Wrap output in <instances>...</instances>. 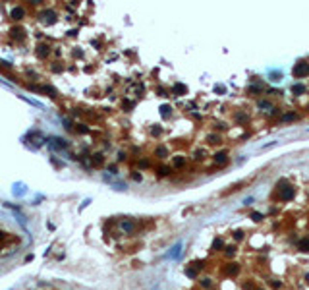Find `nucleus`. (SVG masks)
Returning a JSON list of instances; mask_svg holds the SVG:
<instances>
[{
	"label": "nucleus",
	"instance_id": "obj_21",
	"mask_svg": "<svg viewBox=\"0 0 309 290\" xmlns=\"http://www.w3.org/2000/svg\"><path fill=\"white\" fill-rule=\"evenodd\" d=\"M300 247H301V251H309V240H307V238L301 240V242H300Z\"/></svg>",
	"mask_w": 309,
	"mask_h": 290
},
{
	"label": "nucleus",
	"instance_id": "obj_35",
	"mask_svg": "<svg viewBox=\"0 0 309 290\" xmlns=\"http://www.w3.org/2000/svg\"><path fill=\"white\" fill-rule=\"evenodd\" d=\"M0 250H2V247H0Z\"/></svg>",
	"mask_w": 309,
	"mask_h": 290
},
{
	"label": "nucleus",
	"instance_id": "obj_4",
	"mask_svg": "<svg viewBox=\"0 0 309 290\" xmlns=\"http://www.w3.org/2000/svg\"><path fill=\"white\" fill-rule=\"evenodd\" d=\"M118 226H120V230L126 232V234H133L135 232V223L133 220H120Z\"/></svg>",
	"mask_w": 309,
	"mask_h": 290
},
{
	"label": "nucleus",
	"instance_id": "obj_23",
	"mask_svg": "<svg viewBox=\"0 0 309 290\" xmlns=\"http://www.w3.org/2000/svg\"><path fill=\"white\" fill-rule=\"evenodd\" d=\"M201 286H203V288H211V286H213V281H211V278H203V281H201Z\"/></svg>",
	"mask_w": 309,
	"mask_h": 290
},
{
	"label": "nucleus",
	"instance_id": "obj_34",
	"mask_svg": "<svg viewBox=\"0 0 309 290\" xmlns=\"http://www.w3.org/2000/svg\"><path fill=\"white\" fill-rule=\"evenodd\" d=\"M251 217H253V220H261V215H259V213H253Z\"/></svg>",
	"mask_w": 309,
	"mask_h": 290
},
{
	"label": "nucleus",
	"instance_id": "obj_22",
	"mask_svg": "<svg viewBox=\"0 0 309 290\" xmlns=\"http://www.w3.org/2000/svg\"><path fill=\"white\" fill-rule=\"evenodd\" d=\"M292 91L300 95V93H303V91H305V87H303V85H300V83H297V85H292Z\"/></svg>",
	"mask_w": 309,
	"mask_h": 290
},
{
	"label": "nucleus",
	"instance_id": "obj_8",
	"mask_svg": "<svg viewBox=\"0 0 309 290\" xmlns=\"http://www.w3.org/2000/svg\"><path fill=\"white\" fill-rule=\"evenodd\" d=\"M172 174V168L170 166H166V165H160V166H156V176H170Z\"/></svg>",
	"mask_w": 309,
	"mask_h": 290
},
{
	"label": "nucleus",
	"instance_id": "obj_15",
	"mask_svg": "<svg viewBox=\"0 0 309 290\" xmlns=\"http://www.w3.org/2000/svg\"><path fill=\"white\" fill-rule=\"evenodd\" d=\"M186 275L190 277V278H195V277H197V269H195V267H187V269H186Z\"/></svg>",
	"mask_w": 309,
	"mask_h": 290
},
{
	"label": "nucleus",
	"instance_id": "obj_12",
	"mask_svg": "<svg viewBox=\"0 0 309 290\" xmlns=\"http://www.w3.org/2000/svg\"><path fill=\"white\" fill-rule=\"evenodd\" d=\"M102 162H104V155H102V153H95L93 159H91V165L99 166V165H102Z\"/></svg>",
	"mask_w": 309,
	"mask_h": 290
},
{
	"label": "nucleus",
	"instance_id": "obj_13",
	"mask_svg": "<svg viewBox=\"0 0 309 290\" xmlns=\"http://www.w3.org/2000/svg\"><path fill=\"white\" fill-rule=\"evenodd\" d=\"M224 271H226V275H236V273L240 271V267L236 265V263H230V265H228L226 269H224Z\"/></svg>",
	"mask_w": 309,
	"mask_h": 290
},
{
	"label": "nucleus",
	"instance_id": "obj_26",
	"mask_svg": "<svg viewBox=\"0 0 309 290\" xmlns=\"http://www.w3.org/2000/svg\"><path fill=\"white\" fill-rule=\"evenodd\" d=\"M116 161H120V162L126 161V153H124V151H118V153H116Z\"/></svg>",
	"mask_w": 309,
	"mask_h": 290
},
{
	"label": "nucleus",
	"instance_id": "obj_27",
	"mask_svg": "<svg viewBox=\"0 0 309 290\" xmlns=\"http://www.w3.org/2000/svg\"><path fill=\"white\" fill-rule=\"evenodd\" d=\"M174 91H176V93H186V87L178 83V85H174Z\"/></svg>",
	"mask_w": 309,
	"mask_h": 290
},
{
	"label": "nucleus",
	"instance_id": "obj_32",
	"mask_svg": "<svg viewBox=\"0 0 309 290\" xmlns=\"http://www.w3.org/2000/svg\"><path fill=\"white\" fill-rule=\"evenodd\" d=\"M108 170H110L112 174H116V170H118V168H116V165H110V166H108Z\"/></svg>",
	"mask_w": 309,
	"mask_h": 290
},
{
	"label": "nucleus",
	"instance_id": "obj_7",
	"mask_svg": "<svg viewBox=\"0 0 309 290\" xmlns=\"http://www.w3.org/2000/svg\"><path fill=\"white\" fill-rule=\"evenodd\" d=\"M66 147H68V141H64L62 138H54V139H52V149L60 151V149H66Z\"/></svg>",
	"mask_w": 309,
	"mask_h": 290
},
{
	"label": "nucleus",
	"instance_id": "obj_10",
	"mask_svg": "<svg viewBox=\"0 0 309 290\" xmlns=\"http://www.w3.org/2000/svg\"><path fill=\"white\" fill-rule=\"evenodd\" d=\"M228 161V153L226 151H220L214 155V162H218V165H224V162Z\"/></svg>",
	"mask_w": 309,
	"mask_h": 290
},
{
	"label": "nucleus",
	"instance_id": "obj_2",
	"mask_svg": "<svg viewBox=\"0 0 309 290\" xmlns=\"http://www.w3.org/2000/svg\"><path fill=\"white\" fill-rule=\"evenodd\" d=\"M39 15H41V22L46 23V25L56 22V12L54 10H43V12H39Z\"/></svg>",
	"mask_w": 309,
	"mask_h": 290
},
{
	"label": "nucleus",
	"instance_id": "obj_14",
	"mask_svg": "<svg viewBox=\"0 0 309 290\" xmlns=\"http://www.w3.org/2000/svg\"><path fill=\"white\" fill-rule=\"evenodd\" d=\"M174 166H176V168L186 166V159H184V157H174Z\"/></svg>",
	"mask_w": 309,
	"mask_h": 290
},
{
	"label": "nucleus",
	"instance_id": "obj_17",
	"mask_svg": "<svg viewBox=\"0 0 309 290\" xmlns=\"http://www.w3.org/2000/svg\"><path fill=\"white\" fill-rule=\"evenodd\" d=\"M133 107H135L133 101H122V108H124V110H132Z\"/></svg>",
	"mask_w": 309,
	"mask_h": 290
},
{
	"label": "nucleus",
	"instance_id": "obj_24",
	"mask_svg": "<svg viewBox=\"0 0 309 290\" xmlns=\"http://www.w3.org/2000/svg\"><path fill=\"white\" fill-rule=\"evenodd\" d=\"M137 165L141 166V168H147V166H151V161H147V159H141Z\"/></svg>",
	"mask_w": 309,
	"mask_h": 290
},
{
	"label": "nucleus",
	"instance_id": "obj_9",
	"mask_svg": "<svg viewBox=\"0 0 309 290\" xmlns=\"http://www.w3.org/2000/svg\"><path fill=\"white\" fill-rule=\"evenodd\" d=\"M155 157H156V159H164V157H168V149H166L164 145H159L155 149Z\"/></svg>",
	"mask_w": 309,
	"mask_h": 290
},
{
	"label": "nucleus",
	"instance_id": "obj_33",
	"mask_svg": "<svg viewBox=\"0 0 309 290\" xmlns=\"http://www.w3.org/2000/svg\"><path fill=\"white\" fill-rule=\"evenodd\" d=\"M0 66L2 68H12V64H8V62H4V60H0Z\"/></svg>",
	"mask_w": 309,
	"mask_h": 290
},
{
	"label": "nucleus",
	"instance_id": "obj_5",
	"mask_svg": "<svg viewBox=\"0 0 309 290\" xmlns=\"http://www.w3.org/2000/svg\"><path fill=\"white\" fill-rule=\"evenodd\" d=\"M50 45H46V43H39L37 45V56L39 58H49V54H50Z\"/></svg>",
	"mask_w": 309,
	"mask_h": 290
},
{
	"label": "nucleus",
	"instance_id": "obj_19",
	"mask_svg": "<svg viewBox=\"0 0 309 290\" xmlns=\"http://www.w3.org/2000/svg\"><path fill=\"white\" fill-rule=\"evenodd\" d=\"M50 68H52V72H62V70H64V66H62V62H54V64H52Z\"/></svg>",
	"mask_w": 309,
	"mask_h": 290
},
{
	"label": "nucleus",
	"instance_id": "obj_29",
	"mask_svg": "<svg viewBox=\"0 0 309 290\" xmlns=\"http://www.w3.org/2000/svg\"><path fill=\"white\" fill-rule=\"evenodd\" d=\"M162 134V128H153L151 130V135H160Z\"/></svg>",
	"mask_w": 309,
	"mask_h": 290
},
{
	"label": "nucleus",
	"instance_id": "obj_11",
	"mask_svg": "<svg viewBox=\"0 0 309 290\" xmlns=\"http://www.w3.org/2000/svg\"><path fill=\"white\" fill-rule=\"evenodd\" d=\"M292 197H294V188H290V186H288V188L284 189V192L280 193V199H284V201H288V199H292Z\"/></svg>",
	"mask_w": 309,
	"mask_h": 290
},
{
	"label": "nucleus",
	"instance_id": "obj_31",
	"mask_svg": "<svg viewBox=\"0 0 309 290\" xmlns=\"http://www.w3.org/2000/svg\"><path fill=\"white\" fill-rule=\"evenodd\" d=\"M6 238H8V234H6V232H4V230H0V242H4Z\"/></svg>",
	"mask_w": 309,
	"mask_h": 290
},
{
	"label": "nucleus",
	"instance_id": "obj_28",
	"mask_svg": "<svg viewBox=\"0 0 309 290\" xmlns=\"http://www.w3.org/2000/svg\"><path fill=\"white\" fill-rule=\"evenodd\" d=\"M132 180H135V182H141V174H139V172H132Z\"/></svg>",
	"mask_w": 309,
	"mask_h": 290
},
{
	"label": "nucleus",
	"instance_id": "obj_6",
	"mask_svg": "<svg viewBox=\"0 0 309 290\" xmlns=\"http://www.w3.org/2000/svg\"><path fill=\"white\" fill-rule=\"evenodd\" d=\"M10 37L15 39V41H23L25 39V31L22 27H12V29H10Z\"/></svg>",
	"mask_w": 309,
	"mask_h": 290
},
{
	"label": "nucleus",
	"instance_id": "obj_18",
	"mask_svg": "<svg viewBox=\"0 0 309 290\" xmlns=\"http://www.w3.org/2000/svg\"><path fill=\"white\" fill-rule=\"evenodd\" d=\"M160 114L164 116V118H168V116L172 114V108L170 107H160Z\"/></svg>",
	"mask_w": 309,
	"mask_h": 290
},
{
	"label": "nucleus",
	"instance_id": "obj_3",
	"mask_svg": "<svg viewBox=\"0 0 309 290\" xmlns=\"http://www.w3.org/2000/svg\"><path fill=\"white\" fill-rule=\"evenodd\" d=\"M309 73V64L307 62H300L297 66H294V76L296 77H303Z\"/></svg>",
	"mask_w": 309,
	"mask_h": 290
},
{
	"label": "nucleus",
	"instance_id": "obj_16",
	"mask_svg": "<svg viewBox=\"0 0 309 290\" xmlns=\"http://www.w3.org/2000/svg\"><path fill=\"white\" fill-rule=\"evenodd\" d=\"M74 131H77V134H87L89 128H87V126H83V124H77V128L74 126Z\"/></svg>",
	"mask_w": 309,
	"mask_h": 290
},
{
	"label": "nucleus",
	"instance_id": "obj_20",
	"mask_svg": "<svg viewBox=\"0 0 309 290\" xmlns=\"http://www.w3.org/2000/svg\"><path fill=\"white\" fill-rule=\"evenodd\" d=\"M220 247H222V240H220V238H217V240L213 242V250H214V251H218Z\"/></svg>",
	"mask_w": 309,
	"mask_h": 290
},
{
	"label": "nucleus",
	"instance_id": "obj_25",
	"mask_svg": "<svg viewBox=\"0 0 309 290\" xmlns=\"http://www.w3.org/2000/svg\"><path fill=\"white\" fill-rule=\"evenodd\" d=\"M207 141H209V143H218V141H220V138H218V135H209Z\"/></svg>",
	"mask_w": 309,
	"mask_h": 290
},
{
	"label": "nucleus",
	"instance_id": "obj_1",
	"mask_svg": "<svg viewBox=\"0 0 309 290\" xmlns=\"http://www.w3.org/2000/svg\"><path fill=\"white\" fill-rule=\"evenodd\" d=\"M25 14H27L25 6H19V4H15V6L10 8V18H12L14 22H22V19L25 18Z\"/></svg>",
	"mask_w": 309,
	"mask_h": 290
},
{
	"label": "nucleus",
	"instance_id": "obj_30",
	"mask_svg": "<svg viewBox=\"0 0 309 290\" xmlns=\"http://www.w3.org/2000/svg\"><path fill=\"white\" fill-rule=\"evenodd\" d=\"M234 254H236V247H232V246L226 247V255H234Z\"/></svg>",
	"mask_w": 309,
	"mask_h": 290
}]
</instances>
